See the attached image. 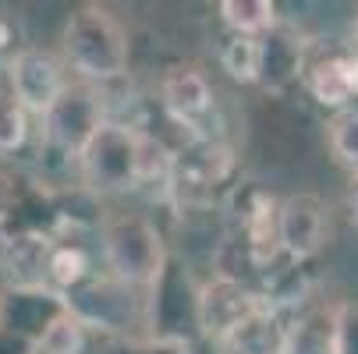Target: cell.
<instances>
[{"mask_svg":"<svg viewBox=\"0 0 358 354\" xmlns=\"http://www.w3.org/2000/svg\"><path fill=\"white\" fill-rule=\"evenodd\" d=\"M160 99H164V110L185 124V128H199L202 117L213 110V89L210 78L202 75L195 64H174L164 71L160 78Z\"/></svg>","mask_w":358,"mask_h":354,"instance_id":"obj_9","label":"cell"},{"mask_svg":"<svg viewBox=\"0 0 358 354\" xmlns=\"http://www.w3.org/2000/svg\"><path fill=\"white\" fill-rule=\"evenodd\" d=\"M348 206H351V220L358 223V177L351 181V195H348Z\"/></svg>","mask_w":358,"mask_h":354,"instance_id":"obj_22","label":"cell"},{"mask_svg":"<svg viewBox=\"0 0 358 354\" xmlns=\"http://www.w3.org/2000/svg\"><path fill=\"white\" fill-rule=\"evenodd\" d=\"M351 29H355V43H358V8H355V22H351Z\"/></svg>","mask_w":358,"mask_h":354,"instance_id":"obj_24","label":"cell"},{"mask_svg":"<svg viewBox=\"0 0 358 354\" xmlns=\"http://www.w3.org/2000/svg\"><path fill=\"white\" fill-rule=\"evenodd\" d=\"M103 92L89 82H68L39 121H43V145L61 156L78 160L85 142L103 128Z\"/></svg>","mask_w":358,"mask_h":354,"instance_id":"obj_4","label":"cell"},{"mask_svg":"<svg viewBox=\"0 0 358 354\" xmlns=\"http://www.w3.org/2000/svg\"><path fill=\"white\" fill-rule=\"evenodd\" d=\"M220 18L241 39H263L277 29V4H270V0H224Z\"/></svg>","mask_w":358,"mask_h":354,"instance_id":"obj_13","label":"cell"},{"mask_svg":"<svg viewBox=\"0 0 358 354\" xmlns=\"http://www.w3.org/2000/svg\"><path fill=\"white\" fill-rule=\"evenodd\" d=\"M64 85H68L64 82V61L54 57L50 50L25 46L8 61V89L22 103L25 114L43 117L54 107V99L61 96Z\"/></svg>","mask_w":358,"mask_h":354,"instance_id":"obj_7","label":"cell"},{"mask_svg":"<svg viewBox=\"0 0 358 354\" xmlns=\"http://www.w3.org/2000/svg\"><path fill=\"white\" fill-rule=\"evenodd\" d=\"M142 135L128 124L103 121L78 153L82 184L96 195H121L142 184Z\"/></svg>","mask_w":358,"mask_h":354,"instance_id":"obj_3","label":"cell"},{"mask_svg":"<svg viewBox=\"0 0 358 354\" xmlns=\"http://www.w3.org/2000/svg\"><path fill=\"white\" fill-rule=\"evenodd\" d=\"M103 263L124 287H157L167 270V244L160 227L142 213H114L99 227Z\"/></svg>","mask_w":358,"mask_h":354,"instance_id":"obj_2","label":"cell"},{"mask_svg":"<svg viewBox=\"0 0 358 354\" xmlns=\"http://www.w3.org/2000/svg\"><path fill=\"white\" fill-rule=\"evenodd\" d=\"M107 354H192V347L181 337H145V340H124Z\"/></svg>","mask_w":358,"mask_h":354,"instance_id":"obj_20","label":"cell"},{"mask_svg":"<svg viewBox=\"0 0 358 354\" xmlns=\"http://www.w3.org/2000/svg\"><path fill=\"white\" fill-rule=\"evenodd\" d=\"M4 43H8V25L0 22V46H4Z\"/></svg>","mask_w":358,"mask_h":354,"instance_id":"obj_23","label":"cell"},{"mask_svg":"<svg viewBox=\"0 0 358 354\" xmlns=\"http://www.w3.org/2000/svg\"><path fill=\"white\" fill-rule=\"evenodd\" d=\"M280 354H334V309H313L284 326Z\"/></svg>","mask_w":358,"mask_h":354,"instance_id":"obj_12","label":"cell"},{"mask_svg":"<svg viewBox=\"0 0 358 354\" xmlns=\"http://www.w3.org/2000/svg\"><path fill=\"white\" fill-rule=\"evenodd\" d=\"M330 209L313 191H294L277 206V248L291 263H305L327 244Z\"/></svg>","mask_w":358,"mask_h":354,"instance_id":"obj_6","label":"cell"},{"mask_svg":"<svg viewBox=\"0 0 358 354\" xmlns=\"http://www.w3.org/2000/svg\"><path fill=\"white\" fill-rule=\"evenodd\" d=\"M224 354H280L284 347V323L277 309H263L259 316H252L245 326H238L231 337L217 344Z\"/></svg>","mask_w":358,"mask_h":354,"instance_id":"obj_11","label":"cell"},{"mask_svg":"<svg viewBox=\"0 0 358 354\" xmlns=\"http://www.w3.org/2000/svg\"><path fill=\"white\" fill-rule=\"evenodd\" d=\"M61 57L64 64L89 85L114 82L128 71L131 43L128 29L117 15H110L99 4H82L61 32Z\"/></svg>","mask_w":358,"mask_h":354,"instance_id":"obj_1","label":"cell"},{"mask_svg":"<svg viewBox=\"0 0 358 354\" xmlns=\"http://www.w3.org/2000/svg\"><path fill=\"white\" fill-rule=\"evenodd\" d=\"M25 121H29V114L22 110V103L4 85L0 89V153H11V149H18L25 142V135H29Z\"/></svg>","mask_w":358,"mask_h":354,"instance_id":"obj_17","label":"cell"},{"mask_svg":"<svg viewBox=\"0 0 358 354\" xmlns=\"http://www.w3.org/2000/svg\"><path fill=\"white\" fill-rule=\"evenodd\" d=\"M224 68L238 82H255L259 78V39H241L234 36L224 46Z\"/></svg>","mask_w":358,"mask_h":354,"instance_id":"obj_18","label":"cell"},{"mask_svg":"<svg viewBox=\"0 0 358 354\" xmlns=\"http://www.w3.org/2000/svg\"><path fill=\"white\" fill-rule=\"evenodd\" d=\"M305 89L313 92L316 103L323 107H344L348 99H355L351 89V64H348V46H305L301 75Z\"/></svg>","mask_w":358,"mask_h":354,"instance_id":"obj_8","label":"cell"},{"mask_svg":"<svg viewBox=\"0 0 358 354\" xmlns=\"http://www.w3.org/2000/svg\"><path fill=\"white\" fill-rule=\"evenodd\" d=\"M50 244L46 237H36V234H25V237H11L8 241V251H4V270H8V280L25 290V294H43L46 290V263H50Z\"/></svg>","mask_w":358,"mask_h":354,"instance_id":"obj_10","label":"cell"},{"mask_svg":"<svg viewBox=\"0 0 358 354\" xmlns=\"http://www.w3.org/2000/svg\"><path fill=\"white\" fill-rule=\"evenodd\" d=\"M327 145L337 167L358 177V110H341L337 117L327 121Z\"/></svg>","mask_w":358,"mask_h":354,"instance_id":"obj_15","label":"cell"},{"mask_svg":"<svg viewBox=\"0 0 358 354\" xmlns=\"http://www.w3.org/2000/svg\"><path fill=\"white\" fill-rule=\"evenodd\" d=\"M15 202H18V188H15V177L0 174V223H4L11 213H15Z\"/></svg>","mask_w":358,"mask_h":354,"instance_id":"obj_21","label":"cell"},{"mask_svg":"<svg viewBox=\"0 0 358 354\" xmlns=\"http://www.w3.org/2000/svg\"><path fill=\"white\" fill-rule=\"evenodd\" d=\"M46 276L57 290H71L89 276V259L78 244H54L50 248V263H46Z\"/></svg>","mask_w":358,"mask_h":354,"instance_id":"obj_16","label":"cell"},{"mask_svg":"<svg viewBox=\"0 0 358 354\" xmlns=\"http://www.w3.org/2000/svg\"><path fill=\"white\" fill-rule=\"evenodd\" d=\"M334 354H358V301L334 305Z\"/></svg>","mask_w":358,"mask_h":354,"instance_id":"obj_19","label":"cell"},{"mask_svg":"<svg viewBox=\"0 0 358 354\" xmlns=\"http://www.w3.org/2000/svg\"><path fill=\"white\" fill-rule=\"evenodd\" d=\"M263 309H270V297L255 294L252 287H245L234 276H213L206 287L195 294L199 330L206 333L213 344L231 337L238 326H245L252 316H259Z\"/></svg>","mask_w":358,"mask_h":354,"instance_id":"obj_5","label":"cell"},{"mask_svg":"<svg viewBox=\"0 0 358 354\" xmlns=\"http://www.w3.org/2000/svg\"><path fill=\"white\" fill-rule=\"evenodd\" d=\"M82 347H85V323L68 305H61L36 333V354H82Z\"/></svg>","mask_w":358,"mask_h":354,"instance_id":"obj_14","label":"cell"}]
</instances>
